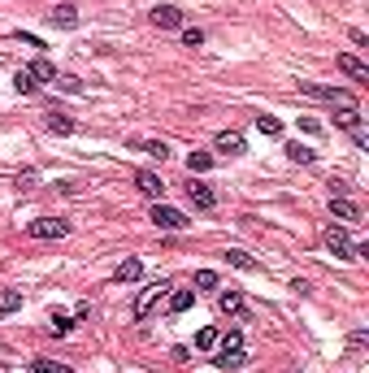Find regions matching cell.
<instances>
[{"label": "cell", "mask_w": 369, "mask_h": 373, "mask_svg": "<svg viewBox=\"0 0 369 373\" xmlns=\"http://www.w3.org/2000/svg\"><path fill=\"white\" fill-rule=\"evenodd\" d=\"M170 291H174V286H170L165 278H156V282H148V286H143L139 295H135V308H131V317H135V321H143V317H148V313H152L156 304H161V300L170 295Z\"/></svg>", "instance_id": "cell-1"}, {"label": "cell", "mask_w": 369, "mask_h": 373, "mask_svg": "<svg viewBox=\"0 0 369 373\" xmlns=\"http://www.w3.org/2000/svg\"><path fill=\"white\" fill-rule=\"evenodd\" d=\"M300 91H309V95H317V100H326V104H334V109H357V95H352V91H343V87H322V83H300Z\"/></svg>", "instance_id": "cell-2"}, {"label": "cell", "mask_w": 369, "mask_h": 373, "mask_svg": "<svg viewBox=\"0 0 369 373\" xmlns=\"http://www.w3.org/2000/svg\"><path fill=\"white\" fill-rule=\"evenodd\" d=\"M322 239H326V248H330V256H334V261H357V243L348 239V230H343V226H330V230H326Z\"/></svg>", "instance_id": "cell-3"}, {"label": "cell", "mask_w": 369, "mask_h": 373, "mask_svg": "<svg viewBox=\"0 0 369 373\" xmlns=\"http://www.w3.org/2000/svg\"><path fill=\"white\" fill-rule=\"evenodd\" d=\"M26 235L30 239H66L70 235V221L66 217H35L26 226Z\"/></svg>", "instance_id": "cell-4"}, {"label": "cell", "mask_w": 369, "mask_h": 373, "mask_svg": "<svg viewBox=\"0 0 369 373\" xmlns=\"http://www.w3.org/2000/svg\"><path fill=\"white\" fill-rule=\"evenodd\" d=\"M152 221L161 226V230H187V226H191V221L179 213V208H170V204H161V200L152 204Z\"/></svg>", "instance_id": "cell-5"}, {"label": "cell", "mask_w": 369, "mask_h": 373, "mask_svg": "<svg viewBox=\"0 0 369 373\" xmlns=\"http://www.w3.org/2000/svg\"><path fill=\"white\" fill-rule=\"evenodd\" d=\"M135 187H139L148 200H161V196H165V183H161V174H152V170H139V174H135Z\"/></svg>", "instance_id": "cell-6"}, {"label": "cell", "mask_w": 369, "mask_h": 373, "mask_svg": "<svg viewBox=\"0 0 369 373\" xmlns=\"http://www.w3.org/2000/svg\"><path fill=\"white\" fill-rule=\"evenodd\" d=\"M187 200L196 204V208H204V213H208V208H217V196H213V187L196 183V178H191V183H187Z\"/></svg>", "instance_id": "cell-7"}, {"label": "cell", "mask_w": 369, "mask_h": 373, "mask_svg": "<svg viewBox=\"0 0 369 373\" xmlns=\"http://www.w3.org/2000/svg\"><path fill=\"white\" fill-rule=\"evenodd\" d=\"M213 143H217L222 156H244V152H248V143H244V135H239V131H222Z\"/></svg>", "instance_id": "cell-8"}, {"label": "cell", "mask_w": 369, "mask_h": 373, "mask_svg": "<svg viewBox=\"0 0 369 373\" xmlns=\"http://www.w3.org/2000/svg\"><path fill=\"white\" fill-rule=\"evenodd\" d=\"M217 308H222L226 317H248V300L239 295V291H222V295H217Z\"/></svg>", "instance_id": "cell-9"}, {"label": "cell", "mask_w": 369, "mask_h": 373, "mask_svg": "<svg viewBox=\"0 0 369 373\" xmlns=\"http://www.w3.org/2000/svg\"><path fill=\"white\" fill-rule=\"evenodd\" d=\"M152 22L161 26V30H179V26H183V13L174 9V5H156V9H152Z\"/></svg>", "instance_id": "cell-10"}, {"label": "cell", "mask_w": 369, "mask_h": 373, "mask_svg": "<svg viewBox=\"0 0 369 373\" xmlns=\"http://www.w3.org/2000/svg\"><path fill=\"white\" fill-rule=\"evenodd\" d=\"M48 18H53L57 26H66V30H74V26H78V9L70 5V0H61V5H53V13H48Z\"/></svg>", "instance_id": "cell-11"}, {"label": "cell", "mask_w": 369, "mask_h": 373, "mask_svg": "<svg viewBox=\"0 0 369 373\" xmlns=\"http://www.w3.org/2000/svg\"><path fill=\"white\" fill-rule=\"evenodd\" d=\"M114 278L118 282H139L143 278V261H139V256H126V261L114 269Z\"/></svg>", "instance_id": "cell-12"}, {"label": "cell", "mask_w": 369, "mask_h": 373, "mask_svg": "<svg viewBox=\"0 0 369 373\" xmlns=\"http://www.w3.org/2000/svg\"><path fill=\"white\" fill-rule=\"evenodd\" d=\"M339 70H343L348 78H357V83H369V66H365V61H357L352 53H343V57H339Z\"/></svg>", "instance_id": "cell-13"}, {"label": "cell", "mask_w": 369, "mask_h": 373, "mask_svg": "<svg viewBox=\"0 0 369 373\" xmlns=\"http://www.w3.org/2000/svg\"><path fill=\"white\" fill-rule=\"evenodd\" d=\"M330 213L339 217V221H361V208L352 204V200H343V196H330Z\"/></svg>", "instance_id": "cell-14"}, {"label": "cell", "mask_w": 369, "mask_h": 373, "mask_svg": "<svg viewBox=\"0 0 369 373\" xmlns=\"http://www.w3.org/2000/svg\"><path fill=\"white\" fill-rule=\"evenodd\" d=\"M244 365H248L244 347H235V352H222V356H217V369H222V373H239Z\"/></svg>", "instance_id": "cell-15"}, {"label": "cell", "mask_w": 369, "mask_h": 373, "mask_svg": "<svg viewBox=\"0 0 369 373\" xmlns=\"http://www.w3.org/2000/svg\"><path fill=\"white\" fill-rule=\"evenodd\" d=\"M44 126H48L53 135H74V118H66V113H57V109L44 118Z\"/></svg>", "instance_id": "cell-16"}, {"label": "cell", "mask_w": 369, "mask_h": 373, "mask_svg": "<svg viewBox=\"0 0 369 373\" xmlns=\"http://www.w3.org/2000/svg\"><path fill=\"white\" fill-rule=\"evenodd\" d=\"M131 148H135V152H143V156H156V161H165V156H170V148H165L161 139H135Z\"/></svg>", "instance_id": "cell-17"}, {"label": "cell", "mask_w": 369, "mask_h": 373, "mask_svg": "<svg viewBox=\"0 0 369 373\" xmlns=\"http://www.w3.org/2000/svg\"><path fill=\"white\" fill-rule=\"evenodd\" d=\"M13 87H18L22 95H35V91H39V78L30 74V66H26V70H18V74H13Z\"/></svg>", "instance_id": "cell-18"}, {"label": "cell", "mask_w": 369, "mask_h": 373, "mask_svg": "<svg viewBox=\"0 0 369 373\" xmlns=\"http://www.w3.org/2000/svg\"><path fill=\"white\" fill-rule=\"evenodd\" d=\"M165 300H170V313H187V308L196 304V291H170Z\"/></svg>", "instance_id": "cell-19"}, {"label": "cell", "mask_w": 369, "mask_h": 373, "mask_svg": "<svg viewBox=\"0 0 369 373\" xmlns=\"http://www.w3.org/2000/svg\"><path fill=\"white\" fill-rule=\"evenodd\" d=\"M226 261H231L235 269H244V273H256V269H261V265H256L248 252H239V248H231V252H226Z\"/></svg>", "instance_id": "cell-20"}, {"label": "cell", "mask_w": 369, "mask_h": 373, "mask_svg": "<svg viewBox=\"0 0 369 373\" xmlns=\"http://www.w3.org/2000/svg\"><path fill=\"white\" fill-rule=\"evenodd\" d=\"M256 131H261L265 139H278V135H282V122L269 118V113H261V118H256Z\"/></svg>", "instance_id": "cell-21"}, {"label": "cell", "mask_w": 369, "mask_h": 373, "mask_svg": "<svg viewBox=\"0 0 369 373\" xmlns=\"http://www.w3.org/2000/svg\"><path fill=\"white\" fill-rule=\"evenodd\" d=\"M287 156H291L296 165H313V161H317V152L304 148V143H287Z\"/></svg>", "instance_id": "cell-22"}, {"label": "cell", "mask_w": 369, "mask_h": 373, "mask_svg": "<svg viewBox=\"0 0 369 373\" xmlns=\"http://www.w3.org/2000/svg\"><path fill=\"white\" fill-rule=\"evenodd\" d=\"M18 308H22V291H0V317L18 313Z\"/></svg>", "instance_id": "cell-23"}, {"label": "cell", "mask_w": 369, "mask_h": 373, "mask_svg": "<svg viewBox=\"0 0 369 373\" xmlns=\"http://www.w3.org/2000/svg\"><path fill=\"white\" fill-rule=\"evenodd\" d=\"M30 74H35L39 83H53V78H57V66H53V61H48V57H39L35 66H30Z\"/></svg>", "instance_id": "cell-24"}, {"label": "cell", "mask_w": 369, "mask_h": 373, "mask_svg": "<svg viewBox=\"0 0 369 373\" xmlns=\"http://www.w3.org/2000/svg\"><path fill=\"white\" fill-rule=\"evenodd\" d=\"M204 170H213V156L208 152H191L187 156V174H204Z\"/></svg>", "instance_id": "cell-25"}, {"label": "cell", "mask_w": 369, "mask_h": 373, "mask_svg": "<svg viewBox=\"0 0 369 373\" xmlns=\"http://www.w3.org/2000/svg\"><path fill=\"white\" fill-rule=\"evenodd\" d=\"M74 330V317H66V313H53V321H48V334H70Z\"/></svg>", "instance_id": "cell-26"}, {"label": "cell", "mask_w": 369, "mask_h": 373, "mask_svg": "<svg viewBox=\"0 0 369 373\" xmlns=\"http://www.w3.org/2000/svg\"><path fill=\"white\" fill-rule=\"evenodd\" d=\"M53 83H57L61 91H70V95H83V78H74V74H57Z\"/></svg>", "instance_id": "cell-27"}, {"label": "cell", "mask_w": 369, "mask_h": 373, "mask_svg": "<svg viewBox=\"0 0 369 373\" xmlns=\"http://www.w3.org/2000/svg\"><path fill=\"white\" fill-rule=\"evenodd\" d=\"M217 338H222V334H217L213 326H204V330H196V347L208 352V347H217Z\"/></svg>", "instance_id": "cell-28"}, {"label": "cell", "mask_w": 369, "mask_h": 373, "mask_svg": "<svg viewBox=\"0 0 369 373\" xmlns=\"http://www.w3.org/2000/svg\"><path fill=\"white\" fill-rule=\"evenodd\" d=\"M30 369H35V373H74L70 365H57V361H44V356H39V361H30Z\"/></svg>", "instance_id": "cell-29"}, {"label": "cell", "mask_w": 369, "mask_h": 373, "mask_svg": "<svg viewBox=\"0 0 369 373\" xmlns=\"http://www.w3.org/2000/svg\"><path fill=\"white\" fill-rule=\"evenodd\" d=\"M357 122H361V113H357V109H339V113H334V126H343V131H352Z\"/></svg>", "instance_id": "cell-30"}, {"label": "cell", "mask_w": 369, "mask_h": 373, "mask_svg": "<svg viewBox=\"0 0 369 373\" xmlns=\"http://www.w3.org/2000/svg\"><path fill=\"white\" fill-rule=\"evenodd\" d=\"M222 343V352H235V347H244V330H231L226 338H217Z\"/></svg>", "instance_id": "cell-31"}, {"label": "cell", "mask_w": 369, "mask_h": 373, "mask_svg": "<svg viewBox=\"0 0 369 373\" xmlns=\"http://www.w3.org/2000/svg\"><path fill=\"white\" fill-rule=\"evenodd\" d=\"M196 286H200V291H213V286H217V273H213V269H200V273H196Z\"/></svg>", "instance_id": "cell-32"}, {"label": "cell", "mask_w": 369, "mask_h": 373, "mask_svg": "<svg viewBox=\"0 0 369 373\" xmlns=\"http://www.w3.org/2000/svg\"><path fill=\"white\" fill-rule=\"evenodd\" d=\"M183 44H187V48H200V44H204V30H196V26L183 30Z\"/></svg>", "instance_id": "cell-33"}, {"label": "cell", "mask_w": 369, "mask_h": 373, "mask_svg": "<svg viewBox=\"0 0 369 373\" xmlns=\"http://www.w3.org/2000/svg\"><path fill=\"white\" fill-rule=\"evenodd\" d=\"M352 143H357V148H369V131H365V126L357 122V126H352Z\"/></svg>", "instance_id": "cell-34"}, {"label": "cell", "mask_w": 369, "mask_h": 373, "mask_svg": "<svg viewBox=\"0 0 369 373\" xmlns=\"http://www.w3.org/2000/svg\"><path fill=\"white\" fill-rule=\"evenodd\" d=\"M35 183H39V174H35V170H22V174H18V187H22V191H30Z\"/></svg>", "instance_id": "cell-35"}]
</instances>
